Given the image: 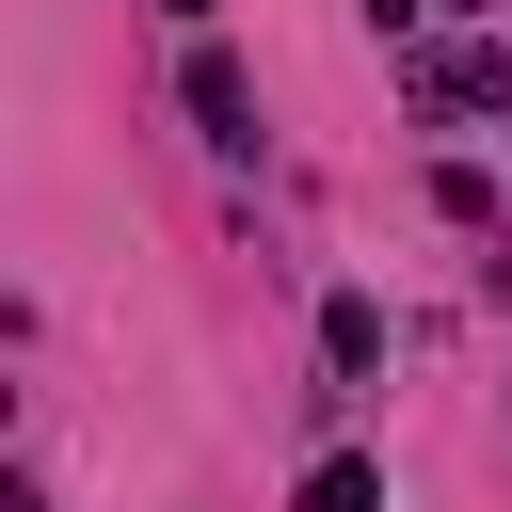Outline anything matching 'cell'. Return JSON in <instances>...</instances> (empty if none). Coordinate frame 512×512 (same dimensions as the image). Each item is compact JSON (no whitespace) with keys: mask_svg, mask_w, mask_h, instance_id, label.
<instances>
[{"mask_svg":"<svg viewBox=\"0 0 512 512\" xmlns=\"http://www.w3.org/2000/svg\"><path fill=\"white\" fill-rule=\"evenodd\" d=\"M192 128H208V144H256V80H240L224 48H192Z\"/></svg>","mask_w":512,"mask_h":512,"instance_id":"6da1fadb","label":"cell"},{"mask_svg":"<svg viewBox=\"0 0 512 512\" xmlns=\"http://www.w3.org/2000/svg\"><path fill=\"white\" fill-rule=\"evenodd\" d=\"M320 368H336V384H368V368H384V304H368V288H336V304H320Z\"/></svg>","mask_w":512,"mask_h":512,"instance_id":"7a4b0ae2","label":"cell"},{"mask_svg":"<svg viewBox=\"0 0 512 512\" xmlns=\"http://www.w3.org/2000/svg\"><path fill=\"white\" fill-rule=\"evenodd\" d=\"M304 512H384V464H352V448H336V464L304 480Z\"/></svg>","mask_w":512,"mask_h":512,"instance_id":"3957f363","label":"cell"},{"mask_svg":"<svg viewBox=\"0 0 512 512\" xmlns=\"http://www.w3.org/2000/svg\"><path fill=\"white\" fill-rule=\"evenodd\" d=\"M368 32H416V0H368Z\"/></svg>","mask_w":512,"mask_h":512,"instance_id":"277c9868","label":"cell"},{"mask_svg":"<svg viewBox=\"0 0 512 512\" xmlns=\"http://www.w3.org/2000/svg\"><path fill=\"white\" fill-rule=\"evenodd\" d=\"M176 16H208V0H176Z\"/></svg>","mask_w":512,"mask_h":512,"instance_id":"5b68a950","label":"cell"}]
</instances>
